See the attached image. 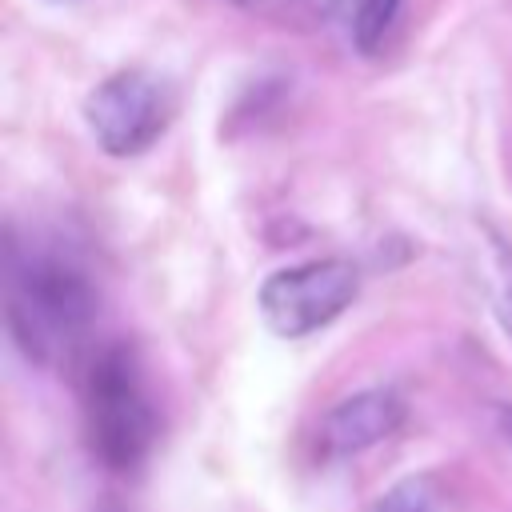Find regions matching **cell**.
I'll use <instances>...</instances> for the list:
<instances>
[{"instance_id": "6da1fadb", "label": "cell", "mask_w": 512, "mask_h": 512, "mask_svg": "<svg viewBox=\"0 0 512 512\" xmlns=\"http://www.w3.org/2000/svg\"><path fill=\"white\" fill-rule=\"evenodd\" d=\"M96 316L88 276L56 252H20L8 232V332L32 364L68 352Z\"/></svg>"}, {"instance_id": "7a4b0ae2", "label": "cell", "mask_w": 512, "mask_h": 512, "mask_svg": "<svg viewBox=\"0 0 512 512\" xmlns=\"http://www.w3.org/2000/svg\"><path fill=\"white\" fill-rule=\"evenodd\" d=\"M84 428L92 456L112 472H132L148 460L160 420L148 400L132 348L108 344L84 372Z\"/></svg>"}, {"instance_id": "3957f363", "label": "cell", "mask_w": 512, "mask_h": 512, "mask_svg": "<svg viewBox=\"0 0 512 512\" xmlns=\"http://www.w3.org/2000/svg\"><path fill=\"white\" fill-rule=\"evenodd\" d=\"M172 112L176 96L168 80L148 68H120L104 76L84 100V120L96 144L120 160L148 152L164 136Z\"/></svg>"}, {"instance_id": "277c9868", "label": "cell", "mask_w": 512, "mask_h": 512, "mask_svg": "<svg viewBox=\"0 0 512 512\" xmlns=\"http://www.w3.org/2000/svg\"><path fill=\"white\" fill-rule=\"evenodd\" d=\"M360 288V272L352 260H308V264H292L272 272L260 284V316L264 324L284 336V340H300L324 324H332Z\"/></svg>"}, {"instance_id": "5b68a950", "label": "cell", "mask_w": 512, "mask_h": 512, "mask_svg": "<svg viewBox=\"0 0 512 512\" xmlns=\"http://www.w3.org/2000/svg\"><path fill=\"white\" fill-rule=\"evenodd\" d=\"M404 424V400L392 388H364L348 400H340L320 420V452L328 460L356 456L380 440H388Z\"/></svg>"}, {"instance_id": "8992f818", "label": "cell", "mask_w": 512, "mask_h": 512, "mask_svg": "<svg viewBox=\"0 0 512 512\" xmlns=\"http://www.w3.org/2000/svg\"><path fill=\"white\" fill-rule=\"evenodd\" d=\"M396 12H400V0H352V16H348V24H352V44H356L364 56L380 52V48H384V36L392 32Z\"/></svg>"}, {"instance_id": "52a82bcc", "label": "cell", "mask_w": 512, "mask_h": 512, "mask_svg": "<svg viewBox=\"0 0 512 512\" xmlns=\"http://www.w3.org/2000/svg\"><path fill=\"white\" fill-rule=\"evenodd\" d=\"M376 512H440V484L432 476H404L376 500Z\"/></svg>"}, {"instance_id": "ba28073f", "label": "cell", "mask_w": 512, "mask_h": 512, "mask_svg": "<svg viewBox=\"0 0 512 512\" xmlns=\"http://www.w3.org/2000/svg\"><path fill=\"white\" fill-rule=\"evenodd\" d=\"M496 312H500V324L512 336V248H504V244H500V256H496Z\"/></svg>"}, {"instance_id": "9c48e42d", "label": "cell", "mask_w": 512, "mask_h": 512, "mask_svg": "<svg viewBox=\"0 0 512 512\" xmlns=\"http://www.w3.org/2000/svg\"><path fill=\"white\" fill-rule=\"evenodd\" d=\"M496 428H500V436L512 444V404H504V408H496Z\"/></svg>"}, {"instance_id": "30bf717a", "label": "cell", "mask_w": 512, "mask_h": 512, "mask_svg": "<svg viewBox=\"0 0 512 512\" xmlns=\"http://www.w3.org/2000/svg\"><path fill=\"white\" fill-rule=\"evenodd\" d=\"M96 512H124V508H120V504H116V500H104V504H100V508H96Z\"/></svg>"}, {"instance_id": "8fae6325", "label": "cell", "mask_w": 512, "mask_h": 512, "mask_svg": "<svg viewBox=\"0 0 512 512\" xmlns=\"http://www.w3.org/2000/svg\"><path fill=\"white\" fill-rule=\"evenodd\" d=\"M232 4H256V0H232Z\"/></svg>"}]
</instances>
